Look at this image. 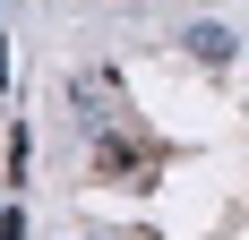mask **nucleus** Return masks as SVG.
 I'll use <instances>...</instances> for the list:
<instances>
[{"mask_svg":"<svg viewBox=\"0 0 249 240\" xmlns=\"http://www.w3.org/2000/svg\"><path fill=\"white\" fill-rule=\"evenodd\" d=\"M189 43H198V60H232V34H224V26H198Z\"/></svg>","mask_w":249,"mask_h":240,"instance_id":"f257e3e1","label":"nucleus"},{"mask_svg":"<svg viewBox=\"0 0 249 240\" xmlns=\"http://www.w3.org/2000/svg\"><path fill=\"white\" fill-rule=\"evenodd\" d=\"M0 240H26V223H18V215H0Z\"/></svg>","mask_w":249,"mask_h":240,"instance_id":"f03ea898","label":"nucleus"},{"mask_svg":"<svg viewBox=\"0 0 249 240\" xmlns=\"http://www.w3.org/2000/svg\"><path fill=\"white\" fill-rule=\"evenodd\" d=\"M0 77H9V43H0Z\"/></svg>","mask_w":249,"mask_h":240,"instance_id":"7ed1b4c3","label":"nucleus"}]
</instances>
